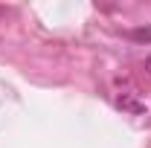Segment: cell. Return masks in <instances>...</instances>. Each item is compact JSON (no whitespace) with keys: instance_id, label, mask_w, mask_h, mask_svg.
Returning a JSON list of instances; mask_svg holds the SVG:
<instances>
[{"instance_id":"1","label":"cell","mask_w":151,"mask_h":148,"mask_svg":"<svg viewBox=\"0 0 151 148\" xmlns=\"http://www.w3.org/2000/svg\"><path fill=\"white\" fill-rule=\"evenodd\" d=\"M116 108H122V111H128V113H142L145 111V105L137 102V99H131V96H116Z\"/></svg>"},{"instance_id":"2","label":"cell","mask_w":151,"mask_h":148,"mask_svg":"<svg viewBox=\"0 0 151 148\" xmlns=\"http://www.w3.org/2000/svg\"><path fill=\"white\" fill-rule=\"evenodd\" d=\"M128 35H131L134 44H151V26H137V29H131Z\"/></svg>"},{"instance_id":"3","label":"cell","mask_w":151,"mask_h":148,"mask_svg":"<svg viewBox=\"0 0 151 148\" xmlns=\"http://www.w3.org/2000/svg\"><path fill=\"white\" fill-rule=\"evenodd\" d=\"M145 73H148V75H151V55H148V58H145Z\"/></svg>"}]
</instances>
